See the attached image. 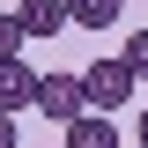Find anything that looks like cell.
Masks as SVG:
<instances>
[{
	"mask_svg": "<svg viewBox=\"0 0 148 148\" xmlns=\"http://www.w3.org/2000/svg\"><path fill=\"white\" fill-rule=\"evenodd\" d=\"M82 104H89V111H126L133 104V67H126V59H89Z\"/></svg>",
	"mask_w": 148,
	"mask_h": 148,
	"instance_id": "obj_1",
	"label": "cell"
},
{
	"mask_svg": "<svg viewBox=\"0 0 148 148\" xmlns=\"http://www.w3.org/2000/svg\"><path fill=\"white\" fill-rule=\"evenodd\" d=\"M30 111L67 126L74 111H82V74H37V96H30Z\"/></svg>",
	"mask_w": 148,
	"mask_h": 148,
	"instance_id": "obj_2",
	"label": "cell"
},
{
	"mask_svg": "<svg viewBox=\"0 0 148 148\" xmlns=\"http://www.w3.org/2000/svg\"><path fill=\"white\" fill-rule=\"evenodd\" d=\"M59 141H67V148H119V126H111V111H89V104H82L67 126H59Z\"/></svg>",
	"mask_w": 148,
	"mask_h": 148,
	"instance_id": "obj_3",
	"label": "cell"
},
{
	"mask_svg": "<svg viewBox=\"0 0 148 148\" xmlns=\"http://www.w3.org/2000/svg\"><path fill=\"white\" fill-rule=\"evenodd\" d=\"M30 96H37V74H30V59H0V111H15V119H22V111H30Z\"/></svg>",
	"mask_w": 148,
	"mask_h": 148,
	"instance_id": "obj_4",
	"label": "cell"
},
{
	"mask_svg": "<svg viewBox=\"0 0 148 148\" xmlns=\"http://www.w3.org/2000/svg\"><path fill=\"white\" fill-rule=\"evenodd\" d=\"M15 22H22V37H30V45H37V37H59V30H67V0H22Z\"/></svg>",
	"mask_w": 148,
	"mask_h": 148,
	"instance_id": "obj_5",
	"label": "cell"
},
{
	"mask_svg": "<svg viewBox=\"0 0 148 148\" xmlns=\"http://www.w3.org/2000/svg\"><path fill=\"white\" fill-rule=\"evenodd\" d=\"M126 0H67V30H111Z\"/></svg>",
	"mask_w": 148,
	"mask_h": 148,
	"instance_id": "obj_6",
	"label": "cell"
},
{
	"mask_svg": "<svg viewBox=\"0 0 148 148\" xmlns=\"http://www.w3.org/2000/svg\"><path fill=\"white\" fill-rule=\"evenodd\" d=\"M119 59H126V67H133V82H141V74H148V30H133V37H126V52H119Z\"/></svg>",
	"mask_w": 148,
	"mask_h": 148,
	"instance_id": "obj_7",
	"label": "cell"
},
{
	"mask_svg": "<svg viewBox=\"0 0 148 148\" xmlns=\"http://www.w3.org/2000/svg\"><path fill=\"white\" fill-rule=\"evenodd\" d=\"M22 45H30V37H22V22H15V15H0V59H15Z\"/></svg>",
	"mask_w": 148,
	"mask_h": 148,
	"instance_id": "obj_8",
	"label": "cell"
},
{
	"mask_svg": "<svg viewBox=\"0 0 148 148\" xmlns=\"http://www.w3.org/2000/svg\"><path fill=\"white\" fill-rule=\"evenodd\" d=\"M0 148H22V119L15 111H0Z\"/></svg>",
	"mask_w": 148,
	"mask_h": 148,
	"instance_id": "obj_9",
	"label": "cell"
},
{
	"mask_svg": "<svg viewBox=\"0 0 148 148\" xmlns=\"http://www.w3.org/2000/svg\"><path fill=\"white\" fill-rule=\"evenodd\" d=\"M133 141H141V148H148V111H141V126H133Z\"/></svg>",
	"mask_w": 148,
	"mask_h": 148,
	"instance_id": "obj_10",
	"label": "cell"
}]
</instances>
